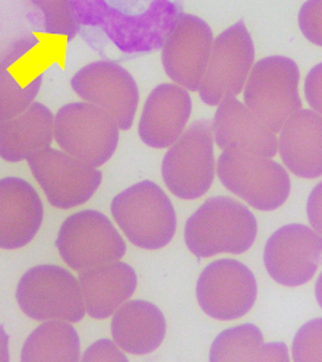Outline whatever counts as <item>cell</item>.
<instances>
[{"instance_id": "d6986e66", "label": "cell", "mask_w": 322, "mask_h": 362, "mask_svg": "<svg viewBox=\"0 0 322 362\" xmlns=\"http://www.w3.org/2000/svg\"><path fill=\"white\" fill-rule=\"evenodd\" d=\"M78 280L85 310L95 320L112 317L131 299L138 284L135 270L122 261L83 270Z\"/></svg>"}, {"instance_id": "ffe728a7", "label": "cell", "mask_w": 322, "mask_h": 362, "mask_svg": "<svg viewBox=\"0 0 322 362\" xmlns=\"http://www.w3.org/2000/svg\"><path fill=\"white\" fill-rule=\"evenodd\" d=\"M166 318L161 310L144 299L126 300L112 315L113 340L124 352L147 355L166 337Z\"/></svg>"}, {"instance_id": "cb8c5ba5", "label": "cell", "mask_w": 322, "mask_h": 362, "mask_svg": "<svg viewBox=\"0 0 322 362\" xmlns=\"http://www.w3.org/2000/svg\"><path fill=\"white\" fill-rule=\"evenodd\" d=\"M210 361H289V349L283 341L266 344L263 332L246 323L221 332L211 345Z\"/></svg>"}, {"instance_id": "5bb4252c", "label": "cell", "mask_w": 322, "mask_h": 362, "mask_svg": "<svg viewBox=\"0 0 322 362\" xmlns=\"http://www.w3.org/2000/svg\"><path fill=\"white\" fill-rule=\"evenodd\" d=\"M213 42V30L204 19L180 13L161 47V62L172 81L188 91H198Z\"/></svg>"}, {"instance_id": "7402d4cb", "label": "cell", "mask_w": 322, "mask_h": 362, "mask_svg": "<svg viewBox=\"0 0 322 362\" xmlns=\"http://www.w3.org/2000/svg\"><path fill=\"white\" fill-rule=\"evenodd\" d=\"M28 47L21 43L0 62V122L24 113L43 86V72Z\"/></svg>"}, {"instance_id": "83f0119b", "label": "cell", "mask_w": 322, "mask_h": 362, "mask_svg": "<svg viewBox=\"0 0 322 362\" xmlns=\"http://www.w3.org/2000/svg\"><path fill=\"white\" fill-rule=\"evenodd\" d=\"M299 28L311 43L322 47V0H306L302 5Z\"/></svg>"}, {"instance_id": "ac0fdd59", "label": "cell", "mask_w": 322, "mask_h": 362, "mask_svg": "<svg viewBox=\"0 0 322 362\" xmlns=\"http://www.w3.org/2000/svg\"><path fill=\"white\" fill-rule=\"evenodd\" d=\"M278 154L296 176H322V116L312 109L297 110L280 131Z\"/></svg>"}, {"instance_id": "484cf974", "label": "cell", "mask_w": 322, "mask_h": 362, "mask_svg": "<svg viewBox=\"0 0 322 362\" xmlns=\"http://www.w3.org/2000/svg\"><path fill=\"white\" fill-rule=\"evenodd\" d=\"M30 2L35 11L37 24L42 33L68 42L75 38L78 27L71 0H30Z\"/></svg>"}, {"instance_id": "603a6c76", "label": "cell", "mask_w": 322, "mask_h": 362, "mask_svg": "<svg viewBox=\"0 0 322 362\" xmlns=\"http://www.w3.org/2000/svg\"><path fill=\"white\" fill-rule=\"evenodd\" d=\"M54 139V115L42 105L32 103L24 113L0 122V158L18 163L34 153L50 147Z\"/></svg>"}, {"instance_id": "3957f363", "label": "cell", "mask_w": 322, "mask_h": 362, "mask_svg": "<svg viewBox=\"0 0 322 362\" xmlns=\"http://www.w3.org/2000/svg\"><path fill=\"white\" fill-rule=\"evenodd\" d=\"M217 175L232 194L261 211L283 206L292 189L290 176L283 166L271 157L239 146L220 154Z\"/></svg>"}, {"instance_id": "9c48e42d", "label": "cell", "mask_w": 322, "mask_h": 362, "mask_svg": "<svg viewBox=\"0 0 322 362\" xmlns=\"http://www.w3.org/2000/svg\"><path fill=\"white\" fill-rule=\"evenodd\" d=\"M57 251L72 270L83 272L113 263L126 254V243L110 222L95 210L69 216L56 238Z\"/></svg>"}, {"instance_id": "7a4b0ae2", "label": "cell", "mask_w": 322, "mask_h": 362, "mask_svg": "<svg viewBox=\"0 0 322 362\" xmlns=\"http://www.w3.org/2000/svg\"><path fill=\"white\" fill-rule=\"evenodd\" d=\"M252 211L230 197H211L185 225V243L198 258L217 254H244L256 238Z\"/></svg>"}, {"instance_id": "9a60e30c", "label": "cell", "mask_w": 322, "mask_h": 362, "mask_svg": "<svg viewBox=\"0 0 322 362\" xmlns=\"http://www.w3.org/2000/svg\"><path fill=\"white\" fill-rule=\"evenodd\" d=\"M264 264L280 285L296 288L308 284L322 264V235L305 225L280 228L267 240Z\"/></svg>"}, {"instance_id": "ba28073f", "label": "cell", "mask_w": 322, "mask_h": 362, "mask_svg": "<svg viewBox=\"0 0 322 362\" xmlns=\"http://www.w3.org/2000/svg\"><path fill=\"white\" fill-rule=\"evenodd\" d=\"M119 131L107 112L87 102L65 105L54 116L57 146L94 168L103 166L113 157Z\"/></svg>"}, {"instance_id": "f1b7e54d", "label": "cell", "mask_w": 322, "mask_h": 362, "mask_svg": "<svg viewBox=\"0 0 322 362\" xmlns=\"http://www.w3.org/2000/svg\"><path fill=\"white\" fill-rule=\"evenodd\" d=\"M83 361H93V362H102V361H119L126 362L128 356L124 354V351L119 348L114 340L110 339H100L95 344H93L83 355Z\"/></svg>"}, {"instance_id": "5b68a950", "label": "cell", "mask_w": 322, "mask_h": 362, "mask_svg": "<svg viewBox=\"0 0 322 362\" xmlns=\"http://www.w3.org/2000/svg\"><path fill=\"white\" fill-rule=\"evenodd\" d=\"M299 66L286 56H268L254 64L244 87L245 106L274 134L302 109Z\"/></svg>"}, {"instance_id": "4fadbf2b", "label": "cell", "mask_w": 322, "mask_h": 362, "mask_svg": "<svg viewBox=\"0 0 322 362\" xmlns=\"http://www.w3.org/2000/svg\"><path fill=\"white\" fill-rule=\"evenodd\" d=\"M72 90L107 112L119 129H131L139 103V90L133 76L113 60H97L80 68L71 81Z\"/></svg>"}, {"instance_id": "4316f807", "label": "cell", "mask_w": 322, "mask_h": 362, "mask_svg": "<svg viewBox=\"0 0 322 362\" xmlns=\"http://www.w3.org/2000/svg\"><path fill=\"white\" fill-rule=\"evenodd\" d=\"M292 356L296 362L322 361V318L311 320L297 330Z\"/></svg>"}, {"instance_id": "f546056e", "label": "cell", "mask_w": 322, "mask_h": 362, "mask_svg": "<svg viewBox=\"0 0 322 362\" xmlns=\"http://www.w3.org/2000/svg\"><path fill=\"white\" fill-rule=\"evenodd\" d=\"M305 97L312 110L322 116V64L314 66L305 79Z\"/></svg>"}, {"instance_id": "8992f818", "label": "cell", "mask_w": 322, "mask_h": 362, "mask_svg": "<svg viewBox=\"0 0 322 362\" xmlns=\"http://www.w3.org/2000/svg\"><path fill=\"white\" fill-rule=\"evenodd\" d=\"M161 176L169 191L182 199H196L208 192L215 176L214 132L208 119L195 120L169 147Z\"/></svg>"}, {"instance_id": "8fae6325", "label": "cell", "mask_w": 322, "mask_h": 362, "mask_svg": "<svg viewBox=\"0 0 322 362\" xmlns=\"http://www.w3.org/2000/svg\"><path fill=\"white\" fill-rule=\"evenodd\" d=\"M27 162L49 203L56 209L68 210L85 204L103 179L98 168L52 147L34 153Z\"/></svg>"}, {"instance_id": "d4e9b609", "label": "cell", "mask_w": 322, "mask_h": 362, "mask_svg": "<svg viewBox=\"0 0 322 362\" xmlns=\"http://www.w3.org/2000/svg\"><path fill=\"white\" fill-rule=\"evenodd\" d=\"M80 358L79 334L65 320L42 321L25 340L21 361L24 362H76Z\"/></svg>"}, {"instance_id": "1f68e13d", "label": "cell", "mask_w": 322, "mask_h": 362, "mask_svg": "<svg viewBox=\"0 0 322 362\" xmlns=\"http://www.w3.org/2000/svg\"><path fill=\"white\" fill-rule=\"evenodd\" d=\"M9 359V336L5 332V327L0 325V362H8Z\"/></svg>"}, {"instance_id": "2e32d148", "label": "cell", "mask_w": 322, "mask_h": 362, "mask_svg": "<svg viewBox=\"0 0 322 362\" xmlns=\"http://www.w3.org/2000/svg\"><path fill=\"white\" fill-rule=\"evenodd\" d=\"M192 113V98L177 84L157 86L145 100L139 119L141 141L153 148H169L186 129Z\"/></svg>"}, {"instance_id": "277c9868", "label": "cell", "mask_w": 322, "mask_h": 362, "mask_svg": "<svg viewBox=\"0 0 322 362\" xmlns=\"http://www.w3.org/2000/svg\"><path fill=\"white\" fill-rule=\"evenodd\" d=\"M112 214L131 243L143 250L163 248L176 233L172 201L151 180H141L117 194L112 201Z\"/></svg>"}, {"instance_id": "44dd1931", "label": "cell", "mask_w": 322, "mask_h": 362, "mask_svg": "<svg viewBox=\"0 0 322 362\" xmlns=\"http://www.w3.org/2000/svg\"><path fill=\"white\" fill-rule=\"evenodd\" d=\"M213 132L214 143L221 150L239 146L271 158L278 153L275 134L261 125L249 109L236 97H229L217 106L213 119Z\"/></svg>"}, {"instance_id": "52a82bcc", "label": "cell", "mask_w": 322, "mask_h": 362, "mask_svg": "<svg viewBox=\"0 0 322 362\" xmlns=\"http://www.w3.org/2000/svg\"><path fill=\"white\" fill-rule=\"evenodd\" d=\"M16 300L24 314L37 321L79 323L87 314L78 277L54 264L30 269L18 281Z\"/></svg>"}, {"instance_id": "7c38bea8", "label": "cell", "mask_w": 322, "mask_h": 362, "mask_svg": "<svg viewBox=\"0 0 322 362\" xmlns=\"http://www.w3.org/2000/svg\"><path fill=\"white\" fill-rule=\"evenodd\" d=\"M258 285L254 273L237 259L213 261L196 281V299L203 311L215 320L244 317L255 305Z\"/></svg>"}, {"instance_id": "6da1fadb", "label": "cell", "mask_w": 322, "mask_h": 362, "mask_svg": "<svg viewBox=\"0 0 322 362\" xmlns=\"http://www.w3.org/2000/svg\"><path fill=\"white\" fill-rule=\"evenodd\" d=\"M80 38L105 60L126 62L163 47L184 0H71Z\"/></svg>"}, {"instance_id": "d6a6232c", "label": "cell", "mask_w": 322, "mask_h": 362, "mask_svg": "<svg viewBox=\"0 0 322 362\" xmlns=\"http://www.w3.org/2000/svg\"><path fill=\"white\" fill-rule=\"evenodd\" d=\"M315 296H316L318 304H319L321 308H322V273H321L319 277L316 279V284H315Z\"/></svg>"}, {"instance_id": "30bf717a", "label": "cell", "mask_w": 322, "mask_h": 362, "mask_svg": "<svg viewBox=\"0 0 322 362\" xmlns=\"http://www.w3.org/2000/svg\"><path fill=\"white\" fill-rule=\"evenodd\" d=\"M255 64V46L244 21H239L217 35L208 64L199 86V97L208 106L244 91Z\"/></svg>"}, {"instance_id": "e0dca14e", "label": "cell", "mask_w": 322, "mask_h": 362, "mask_svg": "<svg viewBox=\"0 0 322 362\" xmlns=\"http://www.w3.org/2000/svg\"><path fill=\"white\" fill-rule=\"evenodd\" d=\"M44 220L43 201L25 179H0V248L28 245Z\"/></svg>"}, {"instance_id": "4dcf8cb0", "label": "cell", "mask_w": 322, "mask_h": 362, "mask_svg": "<svg viewBox=\"0 0 322 362\" xmlns=\"http://www.w3.org/2000/svg\"><path fill=\"white\" fill-rule=\"evenodd\" d=\"M308 218L311 226L322 235V182L316 184L311 191L306 204Z\"/></svg>"}]
</instances>
